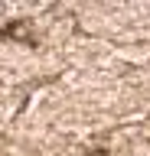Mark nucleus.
I'll return each mask as SVG.
<instances>
[{
    "instance_id": "nucleus-1",
    "label": "nucleus",
    "mask_w": 150,
    "mask_h": 156,
    "mask_svg": "<svg viewBox=\"0 0 150 156\" xmlns=\"http://www.w3.org/2000/svg\"><path fill=\"white\" fill-rule=\"evenodd\" d=\"M3 36H20V39H30V42H33V36L26 33V26H23V23H20V26H10V29H3Z\"/></svg>"
},
{
    "instance_id": "nucleus-2",
    "label": "nucleus",
    "mask_w": 150,
    "mask_h": 156,
    "mask_svg": "<svg viewBox=\"0 0 150 156\" xmlns=\"http://www.w3.org/2000/svg\"><path fill=\"white\" fill-rule=\"evenodd\" d=\"M88 156H108L104 150H88Z\"/></svg>"
}]
</instances>
